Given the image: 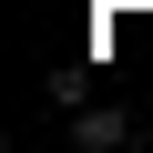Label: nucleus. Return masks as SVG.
Here are the masks:
<instances>
[{
	"mask_svg": "<svg viewBox=\"0 0 153 153\" xmlns=\"http://www.w3.org/2000/svg\"><path fill=\"white\" fill-rule=\"evenodd\" d=\"M71 143H82V153H123V143H143V123L112 112V102H82V112H71Z\"/></svg>",
	"mask_w": 153,
	"mask_h": 153,
	"instance_id": "f257e3e1",
	"label": "nucleus"
}]
</instances>
